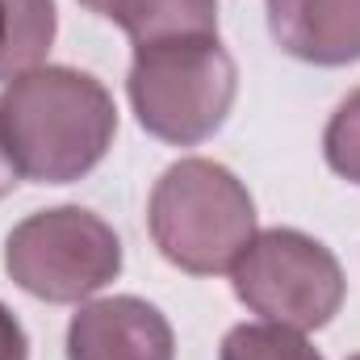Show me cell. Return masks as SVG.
I'll return each mask as SVG.
<instances>
[{
    "mask_svg": "<svg viewBox=\"0 0 360 360\" xmlns=\"http://www.w3.org/2000/svg\"><path fill=\"white\" fill-rule=\"evenodd\" d=\"M55 42V0H0V80L42 68Z\"/></svg>",
    "mask_w": 360,
    "mask_h": 360,
    "instance_id": "9",
    "label": "cell"
},
{
    "mask_svg": "<svg viewBox=\"0 0 360 360\" xmlns=\"http://www.w3.org/2000/svg\"><path fill=\"white\" fill-rule=\"evenodd\" d=\"M68 360H176V335L151 302L101 297L72 314Z\"/></svg>",
    "mask_w": 360,
    "mask_h": 360,
    "instance_id": "6",
    "label": "cell"
},
{
    "mask_svg": "<svg viewBox=\"0 0 360 360\" xmlns=\"http://www.w3.org/2000/svg\"><path fill=\"white\" fill-rule=\"evenodd\" d=\"M0 360H30V340L8 306H0Z\"/></svg>",
    "mask_w": 360,
    "mask_h": 360,
    "instance_id": "12",
    "label": "cell"
},
{
    "mask_svg": "<svg viewBox=\"0 0 360 360\" xmlns=\"http://www.w3.org/2000/svg\"><path fill=\"white\" fill-rule=\"evenodd\" d=\"M117 109L101 80L76 68H34L0 92V143L13 172L34 184H72L105 160Z\"/></svg>",
    "mask_w": 360,
    "mask_h": 360,
    "instance_id": "1",
    "label": "cell"
},
{
    "mask_svg": "<svg viewBox=\"0 0 360 360\" xmlns=\"http://www.w3.org/2000/svg\"><path fill=\"white\" fill-rule=\"evenodd\" d=\"M8 276L42 302H89L122 272V243L105 218L80 205L38 210L4 239Z\"/></svg>",
    "mask_w": 360,
    "mask_h": 360,
    "instance_id": "4",
    "label": "cell"
},
{
    "mask_svg": "<svg viewBox=\"0 0 360 360\" xmlns=\"http://www.w3.org/2000/svg\"><path fill=\"white\" fill-rule=\"evenodd\" d=\"M323 155H327L331 172L360 184V89L348 92L340 101V109L331 113V122L323 130Z\"/></svg>",
    "mask_w": 360,
    "mask_h": 360,
    "instance_id": "11",
    "label": "cell"
},
{
    "mask_svg": "<svg viewBox=\"0 0 360 360\" xmlns=\"http://www.w3.org/2000/svg\"><path fill=\"white\" fill-rule=\"evenodd\" d=\"M276 46L314 68L360 59V0H269Z\"/></svg>",
    "mask_w": 360,
    "mask_h": 360,
    "instance_id": "7",
    "label": "cell"
},
{
    "mask_svg": "<svg viewBox=\"0 0 360 360\" xmlns=\"http://www.w3.org/2000/svg\"><path fill=\"white\" fill-rule=\"evenodd\" d=\"M147 226L168 264L214 276L235 269L256 239V205L231 168L214 160H180L151 188Z\"/></svg>",
    "mask_w": 360,
    "mask_h": 360,
    "instance_id": "2",
    "label": "cell"
},
{
    "mask_svg": "<svg viewBox=\"0 0 360 360\" xmlns=\"http://www.w3.org/2000/svg\"><path fill=\"white\" fill-rule=\"evenodd\" d=\"M231 285L252 314L297 331L327 327L348 293L340 260L319 239L289 226L256 231V239L231 269Z\"/></svg>",
    "mask_w": 360,
    "mask_h": 360,
    "instance_id": "5",
    "label": "cell"
},
{
    "mask_svg": "<svg viewBox=\"0 0 360 360\" xmlns=\"http://www.w3.org/2000/svg\"><path fill=\"white\" fill-rule=\"evenodd\" d=\"M348 360H360V356H348Z\"/></svg>",
    "mask_w": 360,
    "mask_h": 360,
    "instance_id": "14",
    "label": "cell"
},
{
    "mask_svg": "<svg viewBox=\"0 0 360 360\" xmlns=\"http://www.w3.org/2000/svg\"><path fill=\"white\" fill-rule=\"evenodd\" d=\"M89 13L109 17L134 46L172 38H218V0H80Z\"/></svg>",
    "mask_w": 360,
    "mask_h": 360,
    "instance_id": "8",
    "label": "cell"
},
{
    "mask_svg": "<svg viewBox=\"0 0 360 360\" xmlns=\"http://www.w3.org/2000/svg\"><path fill=\"white\" fill-rule=\"evenodd\" d=\"M13 184H17V172H13V164H8V155H4V143H0V197H4Z\"/></svg>",
    "mask_w": 360,
    "mask_h": 360,
    "instance_id": "13",
    "label": "cell"
},
{
    "mask_svg": "<svg viewBox=\"0 0 360 360\" xmlns=\"http://www.w3.org/2000/svg\"><path fill=\"white\" fill-rule=\"evenodd\" d=\"M218 360H323V356L314 352L306 331L260 319V323L231 327L226 340H222Z\"/></svg>",
    "mask_w": 360,
    "mask_h": 360,
    "instance_id": "10",
    "label": "cell"
},
{
    "mask_svg": "<svg viewBox=\"0 0 360 360\" xmlns=\"http://www.w3.org/2000/svg\"><path fill=\"white\" fill-rule=\"evenodd\" d=\"M235 89L239 72L218 38H172L134 46L126 80L139 126L176 147L205 143L226 122Z\"/></svg>",
    "mask_w": 360,
    "mask_h": 360,
    "instance_id": "3",
    "label": "cell"
}]
</instances>
